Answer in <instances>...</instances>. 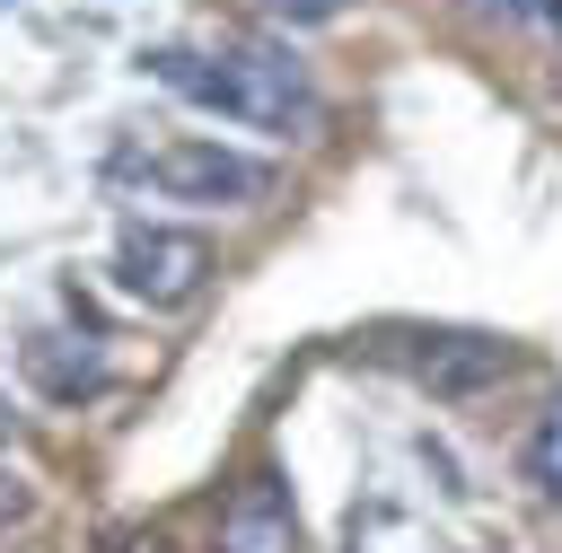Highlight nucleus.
I'll return each instance as SVG.
<instances>
[{
    "label": "nucleus",
    "mask_w": 562,
    "mask_h": 553,
    "mask_svg": "<svg viewBox=\"0 0 562 553\" xmlns=\"http://www.w3.org/2000/svg\"><path fill=\"white\" fill-rule=\"evenodd\" d=\"M140 176H149V193L202 202V211H237V202L263 193V167L246 149H220V140H167V149L140 158Z\"/></svg>",
    "instance_id": "nucleus-2"
},
{
    "label": "nucleus",
    "mask_w": 562,
    "mask_h": 553,
    "mask_svg": "<svg viewBox=\"0 0 562 553\" xmlns=\"http://www.w3.org/2000/svg\"><path fill=\"white\" fill-rule=\"evenodd\" d=\"M114 281H123L140 307H184V298L211 281V246H202L193 228H149V219H132L123 246H114Z\"/></svg>",
    "instance_id": "nucleus-3"
},
{
    "label": "nucleus",
    "mask_w": 562,
    "mask_h": 553,
    "mask_svg": "<svg viewBox=\"0 0 562 553\" xmlns=\"http://www.w3.org/2000/svg\"><path fill=\"white\" fill-rule=\"evenodd\" d=\"M263 9H272V18H290V26H316V18H334L342 0H263Z\"/></svg>",
    "instance_id": "nucleus-8"
},
{
    "label": "nucleus",
    "mask_w": 562,
    "mask_h": 553,
    "mask_svg": "<svg viewBox=\"0 0 562 553\" xmlns=\"http://www.w3.org/2000/svg\"><path fill=\"white\" fill-rule=\"evenodd\" d=\"M220 553H299V509L281 474H246L220 509Z\"/></svg>",
    "instance_id": "nucleus-4"
},
{
    "label": "nucleus",
    "mask_w": 562,
    "mask_h": 553,
    "mask_svg": "<svg viewBox=\"0 0 562 553\" xmlns=\"http://www.w3.org/2000/svg\"><path fill=\"white\" fill-rule=\"evenodd\" d=\"M149 79H167L176 97L228 114V123H255V132H307L316 114V88L307 70L281 53V44H220V53H184V44H158L149 53Z\"/></svg>",
    "instance_id": "nucleus-1"
},
{
    "label": "nucleus",
    "mask_w": 562,
    "mask_h": 553,
    "mask_svg": "<svg viewBox=\"0 0 562 553\" xmlns=\"http://www.w3.org/2000/svg\"><path fill=\"white\" fill-rule=\"evenodd\" d=\"M9 518H26V483L0 465V527H9Z\"/></svg>",
    "instance_id": "nucleus-9"
},
{
    "label": "nucleus",
    "mask_w": 562,
    "mask_h": 553,
    "mask_svg": "<svg viewBox=\"0 0 562 553\" xmlns=\"http://www.w3.org/2000/svg\"><path fill=\"white\" fill-rule=\"evenodd\" d=\"M527 483H536L544 500H562V395L544 404V421H536V439H527Z\"/></svg>",
    "instance_id": "nucleus-7"
},
{
    "label": "nucleus",
    "mask_w": 562,
    "mask_h": 553,
    "mask_svg": "<svg viewBox=\"0 0 562 553\" xmlns=\"http://www.w3.org/2000/svg\"><path fill=\"white\" fill-rule=\"evenodd\" d=\"M501 369H509V342H492V334H422V351H413V377L430 395H474Z\"/></svg>",
    "instance_id": "nucleus-5"
},
{
    "label": "nucleus",
    "mask_w": 562,
    "mask_h": 553,
    "mask_svg": "<svg viewBox=\"0 0 562 553\" xmlns=\"http://www.w3.org/2000/svg\"><path fill=\"white\" fill-rule=\"evenodd\" d=\"M26 369H35L53 395H97V386H105V360H97V351H61L53 334L26 342Z\"/></svg>",
    "instance_id": "nucleus-6"
}]
</instances>
